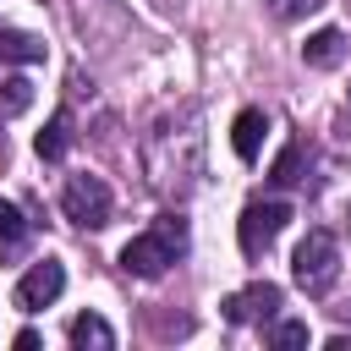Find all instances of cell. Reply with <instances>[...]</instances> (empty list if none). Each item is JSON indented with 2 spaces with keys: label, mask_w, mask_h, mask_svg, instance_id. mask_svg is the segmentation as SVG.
<instances>
[{
  "label": "cell",
  "mask_w": 351,
  "mask_h": 351,
  "mask_svg": "<svg viewBox=\"0 0 351 351\" xmlns=\"http://www.w3.org/2000/svg\"><path fill=\"white\" fill-rule=\"evenodd\" d=\"M291 274H296V285L307 296H324L340 280V247H335V236L329 230H307L302 247H296V258H291Z\"/></svg>",
  "instance_id": "7a4b0ae2"
},
{
  "label": "cell",
  "mask_w": 351,
  "mask_h": 351,
  "mask_svg": "<svg viewBox=\"0 0 351 351\" xmlns=\"http://www.w3.org/2000/svg\"><path fill=\"white\" fill-rule=\"evenodd\" d=\"M318 5H324V0H269V11H274L280 22H302V16L318 11Z\"/></svg>",
  "instance_id": "9a60e30c"
},
{
  "label": "cell",
  "mask_w": 351,
  "mask_h": 351,
  "mask_svg": "<svg viewBox=\"0 0 351 351\" xmlns=\"http://www.w3.org/2000/svg\"><path fill=\"white\" fill-rule=\"evenodd\" d=\"M66 335H71V346H77V351H110V346H115V329H110L99 313H77Z\"/></svg>",
  "instance_id": "9c48e42d"
},
{
  "label": "cell",
  "mask_w": 351,
  "mask_h": 351,
  "mask_svg": "<svg viewBox=\"0 0 351 351\" xmlns=\"http://www.w3.org/2000/svg\"><path fill=\"white\" fill-rule=\"evenodd\" d=\"M329 351H351V335H329Z\"/></svg>",
  "instance_id": "e0dca14e"
},
{
  "label": "cell",
  "mask_w": 351,
  "mask_h": 351,
  "mask_svg": "<svg viewBox=\"0 0 351 351\" xmlns=\"http://www.w3.org/2000/svg\"><path fill=\"white\" fill-rule=\"evenodd\" d=\"M60 291H66V269H60L55 258H38V263L16 280V307H22V313H38V307H49Z\"/></svg>",
  "instance_id": "8992f818"
},
{
  "label": "cell",
  "mask_w": 351,
  "mask_h": 351,
  "mask_svg": "<svg viewBox=\"0 0 351 351\" xmlns=\"http://www.w3.org/2000/svg\"><path fill=\"white\" fill-rule=\"evenodd\" d=\"M285 225H291V203H280V197H252V203L241 208V219H236V241H241L247 258H263V252L280 241Z\"/></svg>",
  "instance_id": "3957f363"
},
{
  "label": "cell",
  "mask_w": 351,
  "mask_h": 351,
  "mask_svg": "<svg viewBox=\"0 0 351 351\" xmlns=\"http://www.w3.org/2000/svg\"><path fill=\"white\" fill-rule=\"evenodd\" d=\"M0 104H5V115H22V110L33 104V82H27V77H5V82H0Z\"/></svg>",
  "instance_id": "4fadbf2b"
},
{
  "label": "cell",
  "mask_w": 351,
  "mask_h": 351,
  "mask_svg": "<svg viewBox=\"0 0 351 351\" xmlns=\"http://www.w3.org/2000/svg\"><path fill=\"white\" fill-rule=\"evenodd\" d=\"M27 236V219H22V208L11 203V197H0V241H22Z\"/></svg>",
  "instance_id": "5bb4252c"
},
{
  "label": "cell",
  "mask_w": 351,
  "mask_h": 351,
  "mask_svg": "<svg viewBox=\"0 0 351 351\" xmlns=\"http://www.w3.org/2000/svg\"><path fill=\"white\" fill-rule=\"evenodd\" d=\"M33 148H38V159H60V154L71 148V115H66V110H55V115L44 121V132H38V143H33Z\"/></svg>",
  "instance_id": "8fae6325"
},
{
  "label": "cell",
  "mask_w": 351,
  "mask_h": 351,
  "mask_svg": "<svg viewBox=\"0 0 351 351\" xmlns=\"http://www.w3.org/2000/svg\"><path fill=\"white\" fill-rule=\"evenodd\" d=\"M263 132H269V115H263V110H241V115L230 121V148H236L241 159H258Z\"/></svg>",
  "instance_id": "ba28073f"
},
{
  "label": "cell",
  "mask_w": 351,
  "mask_h": 351,
  "mask_svg": "<svg viewBox=\"0 0 351 351\" xmlns=\"http://www.w3.org/2000/svg\"><path fill=\"white\" fill-rule=\"evenodd\" d=\"M60 208H66L71 225H82V230H104L110 214H115V197H110V186H104L99 176H71V181L60 186Z\"/></svg>",
  "instance_id": "277c9868"
},
{
  "label": "cell",
  "mask_w": 351,
  "mask_h": 351,
  "mask_svg": "<svg viewBox=\"0 0 351 351\" xmlns=\"http://www.w3.org/2000/svg\"><path fill=\"white\" fill-rule=\"evenodd\" d=\"M181 252H186V219L165 214L154 230H143V236H132V241L121 247V269L137 274V280H159Z\"/></svg>",
  "instance_id": "6da1fadb"
},
{
  "label": "cell",
  "mask_w": 351,
  "mask_h": 351,
  "mask_svg": "<svg viewBox=\"0 0 351 351\" xmlns=\"http://www.w3.org/2000/svg\"><path fill=\"white\" fill-rule=\"evenodd\" d=\"M302 60H307L313 71H329V66H340V60H346V33H340V27H318V33L302 44Z\"/></svg>",
  "instance_id": "52a82bcc"
},
{
  "label": "cell",
  "mask_w": 351,
  "mask_h": 351,
  "mask_svg": "<svg viewBox=\"0 0 351 351\" xmlns=\"http://www.w3.org/2000/svg\"><path fill=\"white\" fill-rule=\"evenodd\" d=\"M302 159H307V148H302V143H285L280 159L269 165V181H274V186H296V181H302Z\"/></svg>",
  "instance_id": "7c38bea8"
},
{
  "label": "cell",
  "mask_w": 351,
  "mask_h": 351,
  "mask_svg": "<svg viewBox=\"0 0 351 351\" xmlns=\"http://www.w3.org/2000/svg\"><path fill=\"white\" fill-rule=\"evenodd\" d=\"M5 60H22V66L44 60V38L38 33H22V27H0V66Z\"/></svg>",
  "instance_id": "30bf717a"
},
{
  "label": "cell",
  "mask_w": 351,
  "mask_h": 351,
  "mask_svg": "<svg viewBox=\"0 0 351 351\" xmlns=\"http://www.w3.org/2000/svg\"><path fill=\"white\" fill-rule=\"evenodd\" d=\"M269 340H274V346H307V324L285 318V324H274V329H269Z\"/></svg>",
  "instance_id": "2e32d148"
},
{
  "label": "cell",
  "mask_w": 351,
  "mask_h": 351,
  "mask_svg": "<svg viewBox=\"0 0 351 351\" xmlns=\"http://www.w3.org/2000/svg\"><path fill=\"white\" fill-rule=\"evenodd\" d=\"M280 302H285V291H280V285H269V280H252V285L230 291L219 307H225V318H230V324H269V318L280 313Z\"/></svg>",
  "instance_id": "5b68a950"
}]
</instances>
